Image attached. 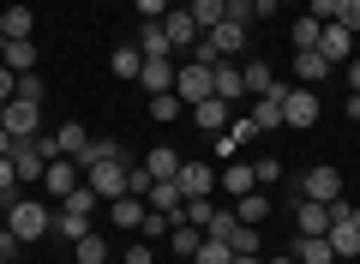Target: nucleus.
I'll return each instance as SVG.
<instances>
[{"mask_svg":"<svg viewBox=\"0 0 360 264\" xmlns=\"http://www.w3.org/2000/svg\"><path fill=\"white\" fill-rule=\"evenodd\" d=\"M18 246H25V240H18V234H13V228L0 222V258H13V252H18Z\"/></svg>","mask_w":360,"mask_h":264,"instance_id":"46","label":"nucleus"},{"mask_svg":"<svg viewBox=\"0 0 360 264\" xmlns=\"http://www.w3.org/2000/svg\"><path fill=\"white\" fill-rule=\"evenodd\" d=\"M295 199H312V204H336V199H342V175H336L330 163L307 168V175H300V192H295Z\"/></svg>","mask_w":360,"mask_h":264,"instance_id":"4","label":"nucleus"},{"mask_svg":"<svg viewBox=\"0 0 360 264\" xmlns=\"http://www.w3.org/2000/svg\"><path fill=\"white\" fill-rule=\"evenodd\" d=\"M144 175H150V180H174V175H180V151H168V144H156V151L144 156Z\"/></svg>","mask_w":360,"mask_h":264,"instance_id":"24","label":"nucleus"},{"mask_svg":"<svg viewBox=\"0 0 360 264\" xmlns=\"http://www.w3.org/2000/svg\"><path fill=\"white\" fill-rule=\"evenodd\" d=\"M270 264H300V258H295V252H276V258H270Z\"/></svg>","mask_w":360,"mask_h":264,"instance_id":"52","label":"nucleus"},{"mask_svg":"<svg viewBox=\"0 0 360 264\" xmlns=\"http://www.w3.org/2000/svg\"><path fill=\"white\" fill-rule=\"evenodd\" d=\"M348 120H360V90H348Z\"/></svg>","mask_w":360,"mask_h":264,"instance_id":"48","label":"nucleus"},{"mask_svg":"<svg viewBox=\"0 0 360 264\" xmlns=\"http://www.w3.org/2000/svg\"><path fill=\"white\" fill-rule=\"evenodd\" d=\"M132 42H139V54H144V61H174V42H168L162 18H144V25H139V37H132Z\"/></svg>","mask_w":360,"mask_h":264,"instance_id":"8","label":"nucleus"},{"mask_svg":"<svg viewBox=\"0 0 360 264\" xmlns=\"http://www.w3.org/2000/svg\"><path fill=\"white\" fill-rule=\"evenodd\" d=\"M156 258V252H150V240H132V246H127V258H120V264H150Z\"/></svg>","mask_w":360,"mask_h":264,"instance_id":"45","label":"nucleus"},{"mask_svg":"<svg viewBox=\"0 0 360 264\" xmlns=\"http://www.w3.org/2000/svg\"><path fill=\"white\" fill-rule=\"evenodd\" d=\"M324 228H330V204L295 199V234H324Z\"/></svg>","mask_w":360,"mask_h":264,"instance_id":"17","label":"nucleus"},{"mask_svg":"<svg viewBox=\"0 0 360 264\" xmlns=\"http://www.w3.org/2000/svg\"><path fill=\"white\" fill-rule=\"evenodd\" d=\"M174 187H180V199H210V192H217V175H210L205 163H180Z\"/></svg>","mask_w":360,"mask_h":264,"instance_id":"12","label":"nucleus"},{"mask_svg":"<svg viewBox=\"0 0 360 264\" xmlns=\"http://www.w3.org/2000/svg\"><path fill=\"white\" fill-rule=\"evenodd\" d=\"M198 240H205V228H193V222H180V216H174V228H168V246H174L180 258H193Z\"/></svg>","mask_w":360,"mask_h":264,"instance_id":"27","label":"nucleus"},{"mask_svg":"<svg viewBox=\"0 0 360 264\" xmlns=\"http://www.w3.org/2000/svg\"><path fill=\"white\" fill-rule=\"evenodd\" d=\"M66 210H78V216H90V210H96V204H103V199H96V192H90V187H78V192H66Z\"/></svg>","mask_w":360,"mask_h":264,"instance_id":"40","label":"nucleus"},{"mask_svg":"<svg viewBox=\"0 0 360 264\" xmlns=\"http://www.w3.org/2000/svg\"><path fill=\"white\" fill-rule=\"evenodd\" d=\"M222 18L240 25V30H252V25H258V0H229V13H222Z\"/></svg>","mask_w":360,"mask_h":264,"instance_id":"38","label":"nucleus"},{"mask_svg":"<svg viewBox=\"0 0 360 264\" xmlns=\"http://www.w3.org/2000/svg\"><path fill=\"white\" fill-rule=\"evenodd\" d=\"M162 30H168V42H174V54L193 49V42L205 37V30H198V18L186 13V6H168V13H162Z\"/></svg>","mask_w":360,"mask_h":264,"instance_id":"7","label":"nucleus"},{"mask_svg":"<svg viewBox=\"0 0 360 264\" xmlns=\"http://www.w3.org/2000/svg\"><path fill=\"white\" fill-rule=\"evenodd\" d=\"M186 13L198 18V30H217V25H222V13H229V0H193Z\"/></svg>","mask_w":360,"mask_h":264,"instance_id":"32","label":"nucleus"},{"mask_svg":"<svg viewBox=\"0 0 360 264\" xmlns=\"http://www.w3.org/2000/svg\"><path fill=\"white\" fill-rule=\"evenodd\" d=\"M72 258H78V264H108V240L90 228L84 240H72Z\"/></svg>","mask_w":360,"mask_h":264,"instance_id":"28","label":"nucleus"},{"mask_svg":"<svg viewBox=\"0 0 360 264\" xmlns=\"http://www.w3.org/2000/svg\"><path fill=\"white\" fill-rule=\"evenodd\" d=\"M252 175H258V187H264V180H283V163H276V156H264V163H252Z\"/></svg>","mask_w":360,"mask_h":264,"instance_id":"44","label":"nucleus"},{"mask_svg":"<svg viewBox=\"0 0 360 264\" xmlns=\"http://www.w3.org/2000/svg\"><path fill=\"white\" fill-rule=\"evenodd\" d=\"M18 102H42V78L37 73H18V90H13Z\"/></svg>","mask_w":360,"mask_h":264,"instance_id":"41","label":"nucleus"},{"mask_svg":"<svg viewBox=\"0 0 360 264\" xmlns=\"http://www.w3.org/2000/svg\"><path fill=\"white\" fill-rule=\"evenodd\" d=\"M174 73H180L174 61H144V73H139V84L150 90V96H162V90H174Z\"/></svg>","mask_w":360,"mask_h":264,"instance_id":"20","label":"nucleus"},{"mask_svg":"<svg viewBox=\"0 0 360 264\" xmlns=\"http://www.w3.org/2000/svg\"><path fill=\"white\" fill-rule=\"evenodd\" d=\"M330 73H336V66L324 61L319 49H300V54H295V78H300V84H324Z\"/></svg>","mask_w":360,"mask_h":264,"instance_id":"18","label":"nucleus"},{"mask_svg":"<svg viewBox=\"0 0 360 264\" xmlns=\"http://www.w3.org/2000/svg\"><path fill=\"white\" fill-rule=\"evenodd\" d=\"M295 258L300 264H336V252H330V240H324V234H300L295 240Z\"/></svg>","mask_w":360,"mask_h":264,"instance_id":"25","label":"nucleus"},{"mask_svg":"<svg viewBox=\"0 0 360 264\" xmlns=\"http://www.w3.org/2000/svg\"><path fill=\"white\" fill-rule=\"evenodd\" d=\"M319 54H324L330 66H348V54H354V30L330 18V25H324V37H319Z\"/></svg>","mask_w":360,"mask_h":264,"instance_id":"10","label":"nucleus"},{"mask_svg":"<svg viewBox=\"0 0 360 264\" xmlns=\"http://www.w3.org/2000/svg\"><path fill=\"white\" fill-rule=\"evenodd\" d=\"M246 120H252V132H283V102H276V96H258Z\"/></svg>","mask_w":360,"mask_h":264,"instance_id":"22","label":"nucleus"},{"mask_svg":"<svg viewBox=\"0 0 360 264\" xmlns=\"http://www.w3.org/2000/svg\"><path fill=\"white\" fill-rule=\"evenodd\" d=\"M210 90H217V96H222V102L234 108V102L246 96V73H240L234 61H217V66H210Z\"/></svg>","mask_w":360,"mask_h":264,"instance_id":"9","label":"nucleus"},{"mask_svg":"<svg viewBox=\"0 0 360 264\" xmlns=\"http://www.w3.org/2000/svg\"><path fill=\"white\" fill-rule=\"evenodd\" d=\"M186 114H193L205 132H229V102H222V96H205L198 108H186Z\"/></svg>","mask_w":360,"mask_h":264,"instance_id":"19","label":"nucleus"},{"mask_svg":"<svg viewBox=\"0 0 360 264\" xmlns=\"http://www.w3.org/2000/svg\"><path fill=\"white\" fill-rule=\"evenodd\" d=\"M174 96L186 102V108H198V102H205V96H217V90H210V66L186 61V66H180V73H174Z\"/></svg>","mask_w":360,"mask_h":264,"instance_id":"5","label":"nucleus"},{"mask_svg":"<svg viewBox=\"0 0 360 264\" xmlns=\"http://www.w3.org/2000/svg\"><path fill=\"white\" fill-rule=\"evenodd\" d=\"M54 234H60V240H84L90 234V216H78V210L60 204V210H54Z\"/></svg>","mask_w":360,"mask_h":264,"instance_id":"29","label":"nucleus"},{"mask_svg":"<svg viewBox=\"0 0 360 264\" xmlns=\"http://www.w3.org/2000/svg\"><path fill=\"white\" fill-rule=\"evenodd\" d=\"M168 228H174V216L150 210V216H144V228H139V240H168Z\"/></svg>","mask_w":360,"mask_h":264,"instance_id":"39","label":"nucleus"},{"mask_svg":"<svg viewBox=\"0 0 360 264\" xmlns=\"http://www.w3.org/2000/svg\"><path fill=\"white\" fill-rule=\"evenodd\" d=\"M234 252H229V240H217V234H205L198 240V252H193V264H229Z\"/></svg>","mask_w":360,"mask_h":264,"instance_id":"34","label":"nucleus"},{"mask_svg":"<svg viewBox=\"0 0 360 264\" xmlns=\"http://www.w3.org/2000/svg\"><path fill=\"white\" fill-rule=\"evenodd\" d=\"M348 84H354V90H360V61H348Z\"/></svg>","mask_w":360,"mask_h":264,"instance_id":"51","label":"nucleus"},{"mask_svg":"<svg viewBox=\"0 0 360 264\" xmlns=\"http://www.w3.org/2000/svg\"><path fill=\"white\" fill-rule=\"evenodd\" d=\"M78 180H84V175H78V163H72V156H54V163H49V175H42V187H49L54 199H66V192H78Z\"/></svg>","mask_w":360,"mask_h":264,"instance_id":"14","label":"nucleus"},{"mask_svg":"<svg viewBox=\"0 0 360 264\" xmlns=\"http://www.w3.org/2000/svg\"><path fill=\"white\" fill-rule=\"evenodd\" d=\"M0 30H6V37H30V30H37V13H30V6H6V13H0Z\"/></svg>","mask_w":360,"mask_h":264,"instance_id":"30","label":"nucleus"},{"mask_svg":"<svg viewBox=\"0 0 360 264\" xmlns=\"http://www.w3.org/2000/svg\"><path fill=\"white\" fill-rule=\"evenodd\" d=\"M240 73H246V96H276V102L288 96V84H276V73H270L264 61H246Z\"/></svg>","mask_w":360,"mask_h":264,"instance_id":"13","label":"nucleus"},{"mask_svg":"<svg viewBox=\"0 0 360 264\" xmlns=\"http://www.w3.org/2000/svg\"><path fill=\"white\" fill-rule=\"evenodd\" d=\"M180 114H186V102H180L174 90H162V96H150V120H162V126H168V120H180Z\"/></svg>","mask_w":360,"mask_h":264,"instance_id":"35","label":"nucleus"},{"mask_svg":"<svg viewBox=\"0 0 360 264\" xmlns=\"http://www.w3.org/2000/svg\"><path fill=\"white\" fill-rule=\"evenodd\" d=\"M0 156H13V132L6 126H0Z\"/></svg>","mask_w":360,"mask_h":264,"instance_id":"50","label":"nucleus"},{"mask_svg":"<svg viewBox=\"0 0 360 264\" xmlns=\"http://www.w3.org/2000/svg\"><path fill=\"white\" fill-rule=\"evenodd\" d=\"M210 216H217L210 199H186V204H180V222H193V228H210Z\"/></svg>","mask_w":360,"mask_h":264,"instance_id":"36","label":"nucleus"},{"mask_svg":"<svg viewBox=\"0 0 360 264\" xmlns=\"http://www.w3.org/2000/svg\"><path fill=\"white\" fill-rule=\"evenodd\" d=\"M0 264H13V258H0Z\"/></svg>","mask_w":360,"mask_h":264,"instance_id":"53","label":"nucleus"},{"mask_svg":"<svg viewBox=\"0 0 360 264\" xmlns=\"http://www.w3.org/2000/svg\"><path fill=\"white\" fill-rule=\"evenodd\" d=\"M319 37H324V25H319V18H312V13L300 18L295 30H288V42H295V54H300V49H319Z\"/></svg>","mask_w":360,"mask_h":264,"instance_id":"33","label":"nucleus"},{"mask_svg":"<svg viewBox=\"0 0 360 264\" xmlns=\"http://www.w3.org/2000/svg\"><path fill=\"white\" fill-rule=\"evenodd\" d=\"M13 90H18V73L6 61H0V108H6V102H13Z\"/></svg>","mask_w":360,"mask_h":264,"instance_id":"43","label":"nucleus"},{"mask_svg":"<svg viewBox=\"0 0 360 264\" xmlns=\"http://www.w3.org/2000/svg\"><path fill=\"white\" fill-rule=\"evenodd\" d=\"M229 264H264V258H258V252H234Z\"/></svg>","mask_w":360,"mask_h":264,"instance_id":"49","label":"nucleus"},{"mask_svg":"<svg viewBox=\"0 0 360 264\" xmlns=\"http://www.w3.org/2000/svg\"><path fill=\"white\" fill-rule=\"evenodd\" d=\"M336 25H348L360 37V0H342V6H336Z\"/></svg>","mask_w":360,"mask_h":264,"instance_id":"42","label":"nucleus"},{"mask_svg":"<svg viewBox=\"0 0 360 264\" xmlns=\"http://www.w3.org/2000/svg\"><path fill=\"white\" fill-rule=\"evenodd\" d=\"M258 246H264V240H258L252 222H234V228H229V252H258Z\"/></svg>","mask_w":360,"mask_h":264,"instance_id":"37","label":"nucleus"},{"mask_svg":"<svg viewBox=\"0 0 360 264\" xmlns=\"http://www.w3.org/2000/svg\"><path fill=\"white\" fill-rule=\"evenodd\" d=\"M283 126H295V132H312V126H319V96H312V84H288Z\"/></svg>","mask_w":360,"mask_h":264,"instance_id":"3","label":"nucleus"},{"mask_svg":"<svg viewBox=\"0 0 360 264\" xmlns=\"http://www.w3.org/2000/svg\"><path fill=\"white\" fill-rule=\"evenodd\" d=\"M217 187L229 192V204H234V199H246V192H258V175H252V163H229L217 175Z\"/></svg>","mask_w":360,"mask_h":264,"instance_id":"16","label":"nucleus"},{"mask_svg":"<svg viewBox=\"0 0 360 264\" xmlns=\"http://www.w3.org/2000/svg\"><path fill=\"white\" fill-rule=\"evenodd\" d=\"M108 264H115V258H108Z\"/></svg>","mask_w":360,"mask_h":264,"instance_id":"55","label":"nucleus"},{"mask_svg":"<svg viewBox=\"0 0 360 264\" xmlns=\"http://www.w3.org/2000/svg\"><path fill=\"white\" fill-rule=\"evenodd\" d=\"M108 216H115V228L139 234V228H144V216H150V204H144V199H132V192H127V199H108Z\"/></svg>","mask_w":360,"mask_h":264,"instance_id":"15","label":"nucleus"},{"mask_svg":"<svg viewBox=\"0 0 360 264\" xmlns=\"http://www.w3.org/2000/svg\"><path fill=\"white\" fill-rule=\"evenodd\" d=\"M295 6H300V0H295Z\"/></svg>","mask_w":360,"mask_h":264,"instance_id":"54","label":"nucleus"},{"mask_svg":"<svg viewBox=\"0 0 360 264\" xmlns=\"http://www.w3.org/2000/svg\"><path fill=\"white\" fill-rule=\"evenodd\" d=\"M84 187L96 192V199H127V192H132V163H127V156L90 163V168H84Z\"/></svg>","mask_w":360,"mask_h":264,"instance_id":"1","label":"nucleus"},{"mask_svg":"<svg viewBox=\"0 0 360 264\" xmlns=\"http://www.w3.org/2000/svg\"><path fill=\"white\" fill-rule=\"evenodd\" d=\"M132 6H139L144 18H162V13H168V0H132Z\"/></svg>","mask_w":360,"mask_h":264,"instance_id":"47","label":"nucleus"},{"mask_svg":"<svg viewBox=\"0 0 360 264\" xmlns=\"http://www.w3.org/2000/svg\"><path fill=\"white\" fill-rule=\"evenodd\" d=\"M13 168H18V180H42V175H49L42 144H37V139H13Z\"/></svg>","mask_w":360,"mask_h":264,"instance_id":"11","label":"nucleus"},{"mask_svg":"<svg viewBox=\"0 0 360 264\" xmlns=\"http://www.w3.org/2000/svg\"><path fill=\"white\" fill-rule=\"evenodd\" d=\"M108 66H115V78H132V84H139V73H144V54H139V42H120V49L108 54Z\"/></svg>","mask_w":360,"mask_h":264,"instance_id":"23","label":"nucleus"},{"mask_svg":"<svg viewBox=\"0 0 360 264\" xmlns=\"http://www.w3.org/2000/svg\"><path fill=\"white\" fill-rule=\"evenodd\" d=\"M37 120H42V102H6V108H0V126H6V132H13V139H37Z\"/></svg>","mask_w":360,"mask_h":264,"instance_id":"6","label":"nucleus"},{"mask_svg":"<svg viewBox=\"0 0 360 264\" xmlns=\"http://www.w3.org/2000/svg\"><path fill=\"white\" fill-rule=\"evenodd\" d=\"M6 228L30 246V240H42V234L54 228V210H42L37 199H18V204H6Z\"/></svg>","mask_w":360,"mask_h":264,"instance_id":"2","label":"nucleus"},{"mask_svg":"<svg viewBox=\"0 0 360 264\" xmlns=\"http://www.w3.org/2000/svg\"><path fill=\"white\" fill-rule=\"evenodd\" d=\"M234 216H240V222H264V216H270V199H264V192H246V199H234Z\"/></svg>","mask_w":360,"mask_h":264,"instance_id":"31","label":"nucleus"},{"mask_svg":"<svg viewBox=\"0 0 360 264\" xmlns=\"http://www.w3.org/2000/svg\"><path fill=\"white\" fill-rule=\"evenodd\" d=\"M144 204H150V210H162V216H180V187L174 180H150V192H144Z\"/></svg>","mask_w":360,"mask_h":264,"instance_id":"21","label":"nucleus"},{"mask_svg":"<svg viewBox=\"0 0 360 264\" xmlns=\"http://www.w3.org/2000/svg\"><path fill=\"white\" fill-rule=\"evenodd\" d=\"M6 66H13V73H37V37H13L6 42Z\"/></svg>","mask_w":360,"mask_h":264,"instance_id":"26","label":"nucleus"}]
</instances>
